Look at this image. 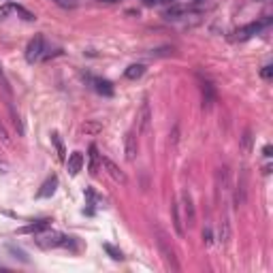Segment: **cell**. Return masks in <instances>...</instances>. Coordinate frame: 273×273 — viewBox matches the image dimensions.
I'll use <instances>...</instances> for the list:
<instances>
[{
  "mask_svg": "<svg viewBox=\"0 0 273 273\" xmlns=\"http://www.w3.org/2000/svg\"><path fill=\"white\" fill-rule=\"evenodd\" d=\"M156 235H158L156 243H158V250H160L162 258L167 261V265H169V267H173V269L177 271V269H179V265H177V258H175V252H173V248L169 246V239H167L165 231H162V228H158V231H156Z\"/></svg>",
  "mask_w": 273,
  "mask_h": 273,
  "instance_id": "1",
  "label": "cell"
},
{
  "mask_svg": "<svg viewBox=\"0 0 273 273\" xmlns=\"http://www.w3.org/2000/svg\"><path fill=\"white\" fill-rule=\"evenodd\" d=\"M43 58H45V41H43L41 34H37L26 47V60L30 64H34V62H39Z\"/></svg>",
  "mask_w": 273,
  "mask_h": 273,
  "instance_id": "2",
  "label": "cell"
},
{
  "mask_svg": "<svg viewBox=\"0 0 273 273\" xmlns=\"http://www.w3.org/2000/svg\"><path fill=\"white\" fill-rule=\"evenodd\" d=\"M137 126H139V135H148L150 133V126H152V109H150V103L141 105L139 113H137Z\"/></svg>",
  "mask_w": 273,
  "mask_h": 273,
  "instance_id": "3",
  "label": "cell"
},
{
  "mask_svg": "<svg viewBox=\"0 0 273 273\" xmlns=\"http://www.w3.org/2000/svg\"><path fill=\"white\" fill-rule=\"evenodd\" d=\"M73 237H66L60 233H43L39 237V243H43L45 248H60V246H68Z\"/></svg>",
  "mask_w": 273,
  "mask_h": 273,
  "instance_id": "4",
  "label": "cell"
},
{
  "mask_svg": "<svg viewBox=\"0 0 273 273\" xmlns=\"http://www.w3.org/2000/svg\"><path fill=\"white\" fill-rule=\"evenodd\" d=\"M269 22H271V20H263V22H254V24L243 26V28H239V30L235 32V39H237V41H246V39H250V37H254V34L261 32L265 26H269Z\"/></svg>",
  "mask_w": 273,
  "mask_h": 273,
  "instance_id": "5",
  "label": "cell"
},
{
  "mask_svg": "<svg viewBox=\"0 0 273 273\" xmlns=\"http://www.w3.org/2000/svg\"><path fill=\"white\" fill-rule=\"evenodd\" d=\"M100 165L105 167V171L109 173V177L113 179V181H118V184H128V177H126V173L124 171L116 165V162H111L109 158H100Z\"/></svg>",
  "mask_w": 273,
  "mask_h": 273,
  "instance_id": "6",
  "label": "cell"
},
{
  "mask_svg": "<svg viewBox=\"0 0 273 273\" xmlns=\"http://www.w3.org/2000/svg\"><path fill=\"white\" fill-rule=\"evenodd\" d=\"M181 207H184V215H186V224L194 226V222H196V211H194V203H192L190 192H184L181 194Z\"/></svg>",
  "mask_w": 273,
  "mask_h": 273,
  "instance_id": "7",
  "label": "cell"
},
{
  "mask_svg": "<svg viewBox=\"0 0 273 273\" xmlns=\"http://www.w3.org/2000/svg\"><path fill=\"white\" fill-rule=\"evenodd\" d=\"M137 152H139V148H137V137H135V133H128L126 139H124V154H126V160H128V162H135Z\"/></svg>",
  "mask_w": 273,
  "mask_h": 273,
  "instance_id": "8",
  "label": "cell"
},
{
  "mask_svg": "<svg viewBox=\"0 0 273 273\" xmlns=\"http://www.w3.org/2000/svg\"><path fill=\"white\" fill-rule=\"evenodd\" d=\"M81 167H83V156H81V152H73L68 156V162H66V169H68V175H77L79 171H81Z\"/></svg>",
  "mask_w": 273,
  "mask_h": 273,
  "instance_id": "9",
  "label": "cell"
},
{
  "mask_svg": "<svg viewBox=\"0 0 273 273\" xmlns=\"http://www.w3.org/2000/svg\"><path fill=\"white\" fill-rule=\"evenodd\" d=\"M246 192H248V184H246V173H241V179L237 184V192H235V203L243 205L246 203Z\"/></svg>",
  "mask_w": 273,
  "mask_h": 273,
  "instance_id": "10",
  "label": "cell"
},
{
  "mask_svg": "<svg viewBox=\"0 0 273 273\" xmlns=\"http://www.w3.org/2000/svg\"><path fill=\"white\" fill-rule=\"evenodd\" d=\"M56 188H58V177H49L45 184H43V188L39 190V196L41 198H49L56 192Z\"/></svg>",
  "mask_w": 273,
  "mask_h": 273,
  "instance_id": "11",
  "label": "cell"
},
{
  "mask_svg": "<svg viewBox=\"0 0 273 273\" xmlns=\"http://www.w3.org/2000/svg\"><path fill=\"white\" fill-rule=\"evenodd\" d=\"M171 211H173V226H175V233L179 237H184V220H181V213H179V205L175 203L173 207H171Z\"/></svg>",
  "mask_w": 273,
  "mask_h": 273,
  "instance_id": "12",
  "label": "cell"
},
{
  "mask_svg": "<svg viewBox=\"0 0 273 273\" xmlns=\"http://www.w3.org/2000/svg\"><path fill=\"white\" fill-rule=\"evenodd\" d=\"M143 73H145V66H143V64H131V66H128L126 68V79H139V77H143Z\"/></svg>",
  "mask_w": 273,
  "mask_h": 273,
  "instance_id": "13",
  "label": "cell"
},
{
  "mask_svg": "<svg viewBox=\"0 0 273 273\" xmlns=\"http://www.w3.org/2000/svg\"><path fill=\"white\" fill-rule=\"evenodd\" d=\"M215 98V92H213V85L209 81H203V107H211Z\"/></svg>",
  "mask_w": 273,
  "mask_h": 273,
  "instance_id": "14",
  "label": "cell"
},
{
  "mask_svg": "<svg viewBox=\"0 0 273 273\" xmlns=\"http://www.w3.org/2000/svg\"><path fill=\"white\" fill-rule=\"evenodd\" d=\"M100 156L98 154V150H96V145H90V173L92 175H96L98 173V165H100Z\"/></svg>",
  "mask_w": 273,
  "mask_h": 273,
  "instance_id": "15",
  "label": "cell"
},
{
  "mask_svg": "<svg viewBox=\"0 0 273 273\" xmlns=\"http://www.w3.org/2000/svg\"><path fill=\"white\" fill-rule=\"evenodd\" d=\"M47 226H49V220H41V222H34V224H28V226L20 228V233H41V231H45Z\"/></svg>",
  "mask_w": 273,
  "mask_h": 273,
  "instance_id": "16",
  "label": "cell"
},
{
  "mask_svg": "<svg viewBox=\"0 0 273 273\" xmlns=\"http://www.w3.org/2000/svg\"><path fill=\"white\" fill-rule=\"evenodd\" d=\"M94 88H96V92L105 94V96H113V88H111V83H109V81H105V79H94Z\"/></svg>",
  "mask_w": 273,
  "mask_h": 273,
  "instance_id": "17",
  "label": "cell"
},
{
  "mask_svg": "<svg viewBox=\"0 0 273 273\" xmlns=\"http://www.w3.org/2000/svg\"><path fill=\"white\" fill-rule=\"evenodd\" d=\"M9 111H11V118H13V126H15L17 135H20V137H24V124H22L20 116H17V113H15V109H13V105H9Z\"/></svg>",
  "mask_w": 273,
  "mask_h": 273,
  "instance_id": "18",
  "label": "cell"
},
{
  "mask_svg": "<svg viewBox=\"0 0 273 273\" xmlns=\"http://www.w3.org/2000/svg\"><path fill=\"white\" fill-rule=\"evenodd\" d=\"M103 250H105V252H107V254L113 258V261H122V258H124V256H122V252H120L118 248H113L111 243H105V246H103Z\"/></svg>",
  "mask_w": 273,
  "mask_h": 273,
  "instance_id": "19",
  "label": "cell"
},
{
  "mask_svg": "<svg viewBox=\"0 0 273 273\" xmlns=\"http://www.w3.org/2000/svg\"><path fill=\"white\" fill-rule=\"evenodd\" d=\"M51 141L56 143V150H58V156H60V160H64V145H62V141H60L58 133H53V135H51Z\"/></svg>",
  "mask_w": 273,
  "mask_h": 273,
  "instance_id": "20",
  "label": "cell"
},
{
  "mask_svg": "<svg viewBox=\"0 0 273 273\" xmlns=\"http://www.w3.org/2000/svg\"><path fill=\"white\" fill-rule=\"evenodd\" d=\"M0 85H3V90H5L7 94H11V85H9V79H7V75H5L3 66H0Z\"/></svg>",
  "mask_w": 273,
  "mask_h": 273,
  "instance_id": "21",
  "label": "cell"
},
{
  "mask_svg": "<svg viewBox=\"0 0 273 273\" xmlns=\"http://www.w3.org/2000/svg\"><path fill=\"white\" fill-rule=\"evenodd\" d=\"M0 141L5 143V145H11V139H9V133H7V128H5V124L0 122Z\"/></svg>",
  "mask_w": 273,
  "mask_h": 273,
  "instance_id": "22",
  "label": "cell"
},
{
  "mask_svg": "<svg viewBox=\"0 0 273 273\" xmlns=\"http://www.w3.org/2000/svg\"><path fill=\"white\" fill-rule=\"evenodd\" d=\"M261 77H263V79H267V81H271V79H273V66H271V64L263 66V70H261Z\"/></svg>",
  "mask_w": 273,
  "mask_h": 273,
  "instance_id": "23",
  "label": "cell"
},
{
  "mask_svg": "<svg viewBox=\"0 0 273 273\" xmlns=\"http://www.w3.org/2000/svg\"><path fill=\"white\" fill-rule=\"evenodd\" d=\"M228 235H231V231H228V222H224L222 228H220V241L226 243L228 241Z\"/></svg>",
  "mask_w": 273,
  "mask_h": 273,
  "instance_id": "24",
  "label": "cell"
},
{
  "mask_svg": "<svg viewBox=\"0 0 273 273\" xmlns=\"http://www.w3.org/2000/svg\"><path fill=\"white\" fill-rule=\"evenodd\" d=\"M250 148H252V133L248 131V133H246V137H243V152L248 154V152H250Z\"/></svg>",
  "mask_w": 273,
  "mask_h": 273,
  "instance_id": "25",
  "label": "cell"
},
{
  "mask_svg": "<svg viewBox=\"0 0 273 273\" xmlns=\"http://www.w3.org/2000/svg\"><path fill=\"white\" fill-rule=\"evenodd\" d=\"M13 11V5H3L0 7V20H7V15Z\"/></svg>",
  "mask_w": 273,
  "mask_h": 273,
  "instance_id": "26",
  "label": "cell"
},
{
  "mask_svg": "<svg viewBox=\"0 0 273 273\" xmlns=\"http://www.w3.org/2000/svg\"><path fill=\"white\" fill-rule=\"evenodd\" d=\"M148 7H154V5H162V3H173V0H143Z\"/></svg>",
  "mask_w": 273,
  "mask_h": 273,
  "instance_id": "27",
  "label": "cell"
},
{
  "mask_svg": "<svg viewBox=\"0 0 273 273\" xmlns=\"http://www.w3.org/2000/svg\"><path fill=\"white\" fill-rule=\"evenodd\" d=\"M203 241H205V246H209V243L213 241V239H211V231H209V228H205V231H203Z\"/></svg>",
  "mask_w": 273,
  "mask_h": 273,
  "instance_id": "28",
  "label": "cell"
},
{
  "mask_svg": "<svg viewBox=\"0 0 273 273\" xmlns=\"http://www.w3.org/2000/svg\"><path fill=\"white\" fill-rule=\"evenodd\" d=\"M58 5H62V7H75L77 5V0H56Z\"/></svg>",
  "mask_w": 273,
  "mask_h": 273,
  "instance_id": "29",
  "label": "cell"
},
{
  "mask_svg": "<svg viewBox=\"0 0 273 273\" xmlns=\"http://www.w3.org/2000/svg\"><path fill=\"white\" fill-rule=\"evenodd\" d=\"M171 141H173V145H175V143H177V126L173 128V135H171Z\"/></svg>",
  "mask_w": 273,
  "mask_h": 273,
  "instance_id": "30",
  "label": "cell"
},
{
  "mask_svg": "<svg viewBox=\"0 0 273 273\" xmlns=\"http://www.w3.org/2000/svg\"><path fill=\"white\" fill-rule=\"evenodd\" d=\"M263 154H265L267 158H271V145H265V150H263Z\"/></svg>",
  "mask_w": 273,
  "mask_h": 273,
  "instance_id": "31",
  "label": "cell"
},
{
  "mask_svg": "<svg viewBox=\"0 0 273 273\" xmlns=\"http://www.w3.org/2000/svg\"><path fill=\"white\" fill-rule=\"evenodd\" d=\"M100 3H118V0H100Z\"/></svg>",
  "mask_w": 273,
  "mask_h": 273,
  "instance_id": "32",
  "label": "cell"
}]
</instances>
